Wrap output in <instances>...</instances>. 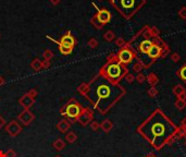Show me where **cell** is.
Segmentation results:
<instances>
[{"mask_svg": "<svg viewBox=\"0 0 186 157\" xmlns=\"http://www.w3.org/2000/svg\"><path fill=\"white\" fill-rule=\"evenodd\" d=\"M0 157H5V152L0 151Z\"/></svg>", "mask_w": 186, "mask_h": 157, "instance_id": "obj_41", "label": "cell"}, {"mask_svg": "<svg viewBox=\"0 0 186 157\" xmlns=\"http://www.w3.org/2000/svg\"><path fill=\"white\" fill-rule=\"evenodd\" d=\"M144 69V63L140 61V60H138L137 62H135V65H133V70L135 71V72H140V71Z\"/></svg>", "mask_w": 186, "mask_h": 157, "instance_id": "obj_22", "label": "cell"}, {"mask_svg": "<svg viewBox=\"0 0 186 157\" xmlns=\"http://www.w3.org/2000/svg\"><path fill=\"white\" fill-rule=\"evenodd\" d=\"M135 78L137 80L138 83H144V81H145V80H146V76L144 75L143 73H139V74H138V75L136 76V78Z\"/></svg>", "mask_w": 186, "mask_h": 157, "instance_id": "obj_29", "label": "cell"}, {"mask_svg": "<svg viewBox=\"0 0 186 157\" xmlns=\"http://www.w3.org/2000/svg\"><path fill=\"white\" fill-rule=\"evenodd\" d=\"M178 128L172 123L160 109H157L144 123L137 128L140 133L156 149H160L174 134Z\"/></svg>", "mask_w": 186, "mask_h": 157, "instance_id": "obj_1", "label": "cell"}, {"mask_svg": "<svg viewBox=\"0 0 186 157\" xmlns=\"http://www.w3.org/2000/svg\"><path fill=\"white\" fill-rule=\"evenodd\" d=\"M181 128H182V129H183V130H184V132L186 133V127H181Z\"/></svg>", "mask_w": 186, "mask_h": 157, "instance_id": "obj_42", "label": "cell"}, {"mask_svg": "<svg viewBox=\"0 0 186 157\" xmlns=\"http://www.w3.org/2000/svg\"><path fill=\"white\" fill-rule=\"evenodd\" d=\"M32 67H33V68H34V69H35V70H38V69H39V67H41V63H39V60L36 59V60H35V62H34V63H33V65H32Z\"/></svg>", "mask_w": 186, "mask_h": 157, "instance_id": "obj_34", "label": "cell"}, {"mask_svg": "<svg viewBox=\"0 0 186 157\" xmlns=\"http://www.w3.org/2000/svg\"><path fill=\"white\" fill-rule=\"evenodd\" d=\"M54 42H56L58 45H61V46H65V47H71V48H73L74 45H75V39H74V37L71 35L70 33H67V35L62 36L61 42H57V41H54Z\"/></svg>", "mask_w": 186, "mask_h": 157, "instance_id": "obj_10", "label": "cell"}, {"mask_svg": "<svg viewBox=\"0 0 186 157\" xmlns=\"http://www.w3.org/2000/svg\"><path fill=\"white\" fill-rule=\"evenodd\" d=\"M171 59H172L173 62H178L180 59H181V57H180V55H178V52H174V54H172V56H171Z\"/></svg>", "mask_w": 186, "mask_h": 157, "instance_id": "obj_28", "label": "cell"}, {"mask_svg": "<svg viewBox=\"0 0 186 157\" xmlns=\"http://www.w3.org/2000/svg\"><path fill=\"white\" fill-rule=\"evenodd\" d=\"M178 15L181 16L182 19H186V8H182L178 12Z\"/></svg>", "mask_w": 186, "mask_h": 157, "instance_id": "obj_33", "label": "cell"}, {"mask_svg": "<svg viewBox=\"0 0 186 157\" xmlns=\"http://www.w3.org/2000/svg\"><path fill=\"white\" fill-rule=\"evenodd\" d=\"M148 57L150 58V59H157L158 57H160L162 55V48L159 46V45H157V44H154L152 45V47H151L150 49H149L148 52Z\"/></svg>", "mask_w": 186, "mask_h": 157, "instance_id": "obj_12", "label": "cell"}, {"mask_svg": "<svg viewBox=\"0 0 186 157\" xmlns=\"http://www.w3.org/2000/svg\"><path fill=\"white\" fill-rule=\"evenodd\" d=\"M124 41L123 39H118V41H116V45H118V46H124Z\"/></svg>", "mask_w": 186, "mask_h": 157, "instance_id": "obj_36", "label": "cell"}, {"mask_svg": "<svg viewBox=\"0 0 186 157\" xmlns=\"http://www.w3.org/2000/svg\"><path fill=\"white\" fill-rule=\"evenodd\" d=\"M94 119V112L92 109L89 108H83L81 115L78 116V118L76 119V121L83 127H87Z\"/></svg>", "mask_w": 186, "mask_h": 157, "instance_id": "obj_6", "label": "cell"}, {"mask_svg": "<svg viewBox=\"0 0 186 157\" xmlns=\"http://www.w3.org/2000/svg\"><path fill=\"white\" fill-rule=\"evenodd\" d=\"M54 157H61V156H60V155H56Z\"/></svg>", "mask_w": 186, "mask_h": 157, "instance_id": "obj_44", "label": "cell"}, {"mask_svg": "<svg viewBox=\"0 0 186 157\" xmlns=\"http://www.w3.org/2000/svg\"><path fill=\"white\" fill-rule=\"evenodd\" d=\"M5 130L10 136L15 138L22 132V125L16 120H11L9 123L5 125Z\"/></svg>", "mask_w": 186, "mask_h": 157, "instance_id": "obj_7", "label": "cell"}, {"mask_svg": "<svg viewBox=\"0 0 186 157\" xmlns=\"http://www.w3.org/2000/svg\"><path fill=\"white\" fill-rule=\"evenodd\" d=\"M175 107L178 109V110H183V109L186 107V102H185V100L178 99L175 102Z\"/></svg>", "mask_w": 186, "mask_h": 157, "instance_id": "obj_24", "label": "cell"}, {"mask_svg": "<svg viewBox=\"0 0 186 157\" xmlns=\"http://www.w3.org/2000/svg\"><path fill=\"white\" fill-rule=\"evenodd\" d=\"M89 44H90V46H92V47H96V46H97V42L94 41V39H93V41H90V43H89Z\"/></svg>", "mask_w": 186, "mask_h": 157, "instance_id": "obj_39", "label": "cell"}, {"mask_svg": "<svg viewBox=\"0 0 186 157\" xmlns=\"http://www.w3.org/2000/svg\"><path fill=\"white\" fill-rule=\"evenodd\" d=\"M34 104H35V98L30 96L28 94H25L20 98V105L24 109H30Z\"/></svg>", "mask_w": 186, "mask_h": 157, "instance_id": "obj_11", "label": "cell"}, {"mask_svg": "<svg viewBox=\"0 0 186 157\" xmlns=\"http://www.w3.org/2000/svg\"><path fill=\"white\" fill-rule=\"evenodd\" d=\"M90 97L89 100L93 104L94 108L98 109L101 115H105L113 104L124 94L121 86H116L114 84L101 83L98 84L93 89H89Z\"/></svg>", "mask_w": 186, "mask_h": 157, "instance_id": "obj_2", "label": "cell"}, {"mask_svg": "<svg viewBox=\"0 0 186 157\" xmlns=\"http://www.w3.org/2000/svg\"><path fill=\"white\" fill-rule=\"evenodd\" d=\"M149 32H150V35L151 36H158V35H159V31H158V28H156V27H152V28H151Z\"/></svg>", "mask_w": 186, "mask_h": 157, "instance_id": "obj_32", "label": "cell"}, {"mask_svg": "<svg viewBox=\"0 0 186 157\" xmlns=\"http://www.w3.org/2000/svg\"><path fill=\"white\" fill-rule=\"evenodd\" d=\"M181 123H182V127H186V117L184 118V119H182Z\"/></svg>", "mask_w": 186, "mask_h": 157, "instance_id": "obj_40", "label": "cell"}, {"mask_svg": "<svg viewBox=\"0 0 186 157\" xmlns=\"http://www.w3.org/2000/svg\"><path fill=\"white\" fill-rule=\"evenodd\" d=\"M97 19L100 23H108L111 19V14L109 11L107 10H100L99 13L97 15Z\"/></svg>", "mask_w": 186, "mask_h": 157, "instance_id": "obj_15", "label": "cell"}, {"mask_svg": "<svg viewBox=\"0 0 186 157\" xmlns=\"http://www.w3.org/2000/svg\"><path fill=\"white\" fill-rule=\"evenodd\" d=\"M28 95H30V96H32V97H35L36 95H37V92H35V91H31V92L28 93Z\"/></svg>", "mask_w": 186, "mask_h": 157, "instance_id": "obj_38", "label": "cell"}, {"mask_svg": "<svg viewBox=\"0 0 186 157\" xmlns=\"http://www.w3.org/2000/svg\"><path fill=\"white\" fill-rule=\"evenodd\" d=\"M65 142L62 140L61 138H58L54 140V142L52 143V146L54 147V149H57L58 152H60V151H62V149H65Z\"/></svg>", "mask_w": 186, "mask_h": 157, "instance_id": "obj_17", "label": "cell"}, {"mask_svg": "<svg viewBox=\"0 0 186 157\" xmlns=\"http://www.w3.org/2000/svg\"><path fill=\"white\" fill-rule=\"evenodd\" d=\"M65 140H67L70 144H73L76 140H77V135H76V133H74L73 131H69V132L65 133Z\"/></svg>", "mask_w": 186, "mask_h": 157, "instance_id": "obj_18", "label": "cell"}, {"mask_svg": "<svg viewBox=\"0 0 186 157\" xmlns=\"http://www.w3.org/2000/svg\"><path fill=\"white\" fill-rule=\"evenodd\" d=\"M185 93V89H184L182 85H176L174 89H173V94L175 95V96H180V95H182V94H184Z\"/></svg>", "mask_w": 186, "mask_h": 157, "instance_id": "obj_20", "label": "cell"}, {"mask_svg": "<svg viewBox=\"0 0 186 157\" xmlns=\"http://www.w3.org/2000/svg\"><path fill=\"white\" fill-rule=\"evenodd\" d=\"M5 120L3 119V117L0 115V129L2 127H5Z\"/></svg>", "mask_w": 186, "mask_h": 157, "instance_id": "obj_35", "label": "cell"}, {"mask_svg": "<svg viewBox=\"0 0 186 157\" xmlns=\"http://www.w3.org/2000/svg\"><path fill=\"white\" fill-rule=\"evenodd\" d=\"M183 138L185 139V141H186V133H184V135H183Z\"/></svg>", "mask_w": 186, "mask_h": 157, "instance_id": "obj_43", "label": "cell"}, {"mask_svg": "<svg viewBox=\"0 0 186 157\" xmlns=\"http://www.w3.org/2000/svg\"><path fill=\"white\" fill-rule=\"evenodd\" d=\"M135 55L134 52L129 48H123L120 50L119 55H118V60L121 65H127V63L132 62L134 59Z\"/></svg>", "mask_w": 186, "mask_h": 157, "instance_id": "obj_8", "label": "cell"}, {"mask_svg": "<svg viewBox=\"0 0 186 157\" xmlns=\"http://www.w3.org/2000/svg\"><path fill=\"white\" fill-rule=\"evenodd\" d=\"M147 81H148V83L150 84V86H155L157 83H158V76L156 75L155 73H149L148 74V76H147Z\"/></svg>", "mask_w": 186, "mask_h": 157, "instance_id": "obj_19", "label": "cell"}, {"mask_svg": "<svg viewBox=\"0 0 186 157\" xmlns=\"http://www.w3.org/2000/svg\"><path fill=\"white\" fill-rule=\"evenodd\" d=\"M113 37H114V35H113V33H112V32H107V33H106L105 38L107 39V41H112V39H113Z\"/></svg>", "mask_w": 186, "mask_h": 157, "instance_id": "obj_30", "label": "cell"}, {"mask_svg": "<svg viewBox=\"0 0 186 157\" xmlns=\"http://www.w3.org/2000/svg\"><path fill=\"white\" fill-rule=\"evenodd\" d=\"M178 75L180 76L183 81L186 82V63L183 65V67H182L181 69H180V71L178 72Z\"/></svg>", "mask_w": 186, "mask_h": 157, "instance_id": "obj_21", "label": "cell"}, {"mask_svg": "<svg viewBox=\"0 0 186 157\" xmlns=\"http://www.w3.org/2000/svg\"><path fill=\"white\" fill-rule=\"evenodd\" d=\"M125 80H126L127 83H132L135 80V76L133 75V74H126V75H125Z\"/></svg>", "mask_w": 186, "mask_h": 157, "instance_id": "obj_31", "label": "cell"}, {"mask_svg": "<svg viewBox=\"0 0 186 157\" xmlns=\"http://www.w3.org/2000/svg\"><path fill=\"white\" fill-rule=\"evenodd\" d=\"M5 157H16V152L14 149H10L5 153Z\"/></svg>", "mask_w": 186, "mask_h": 157, "instance_id": "obj_25", "label": "cell"}, {"mask_svg": "<svg viewBox=\"0 0 186 157\" xmlns=\"http://www.w3.org/2000/svg\"><path fill=\"white\" fill-rule=\"evenodd\" d=\"M82 110H83V107L74 99H71L60 110V112H61V115L67 117L69 120H76L78 118V116L81 115Z\"/></svg>", "mask_w": 186, "mask_h": 157, "instance_id": "obj_4", "label": "cell"}, {"mask_svg": "<svg viewBox=\"0 0 186 157\" xmlns=\"http://www.w3.org/2000/svg\"><path fill=\"white\" fill-rule=\"evenodd\" d=\"M142 0H116V5L125 16H129L137 10Z\"/></svg>", "mask_w": 186, "mask_h": 157, "instance_id": "obj_5", "label": "cell"}, {"mask_svg": "<svg viewBox=\"0 0 186 157\" xmlns=\"http://www.w3.org/2000/svg\"><path fill=\"white\" fill-rule=\"evenodd\" d=\"M34 119H35V115L30 109H23V111L20 112L18 116V120L24 125H30L34 121Z\"/></svg>", "mask_w": 186, "mask_h": 157, "instance_id": "obj_9", "label": "cell"}, {"mask_svg": "<svg viewBox=\"0 0 186 157\" xmlns=\"http://www.w3.org/2000/svg\"><path fill=\"white\" fill-rule=\"evenodd\" d=\"M147 157H156V156H154V155H152V156H147Z\"/></svg>", "mask_w": 186, "mask_h": 157, "instance_id": "obj_45", "label": "cell"}, {"mask_svg": "<svg viewBox=\"0 0 186 157\" xmlns=\"http://www.w3.org/2000/svg\"><path fill=\"white\" fill-rule=\"evenodd\" d=\"M103 74L111 84H116L121 78L126 75V69L120 62H108V65L103 67Z\"/></svg>", "mask_w": 186, "mask_h": 157, "instance_id": "obj_3", "label": "cell"}, {"mask_svg": "<svg viewBox=\"0 0 186 157\" xmlns=\"http://www.w3.org/2000/svg\"><path fill=\"white\" fill-rule=\"evenodd\" d=\"M59 50L61 54L63 55H70L71 52H72L73 48H71V47H65V46H61V45H59Z\"/></svg>", "mask_w": 186, "mask_h": 157, "instance_id": "obj_23", "label": "cell"}, {"mask_svg": "<svg viewBox=\"0 0 186 157\" xmlns=\"http://www.w3.org/2000/svg\"><path fill=\"white\" fill-rule=\"evenodd\" d=\"M90 128L93 131H98V129H100V123L97 121H92L90 122Z\"/></svg>", "mask_w": 186, "mask_h": 157, "instance_id": "obj_26", "label": "cell"}, {"mask_svg": "<svg viewBox=\"0 0 186 157\" xmlns=\"http://www.w3.org/2000/svg\"><path fill=\"white\" fill-rule=\"evenodd\" d=\"M113 128V122L110 119H105L101 123H100V129L106 133H109Z\"/></svg>", "mask_w": 186, "mask_h": 157, "instance_id": "obj_16", "label": "cell"}, {"mask_svg": "<svg viewBox=\"0 0 186 157\" xmlns=\"http://www.w3.org/2000/svg\"><path fill=\"white\" fill-rule=\"evenodd\" d=\"M154 42L152 41H150L149 38H146V39H144L143 42H140V44H139V50H140V52L142 54H144V55H147L148 54V52H149V49L152 47V45H154Z\"/></svg>", "mask_w": 186, "mask_h": 157, "instance_id": "obj_14", "label": "cell"}, {"mask_svg": "<svg viewBox=\"0 0 186 157\" xmlns=\"http://www.w3.org/2000/svg\"><path fill=\"white\" fill-rule=\"evenodd\" d=\"M178 99H181V100H185L186 102V93H184V94H182V95H180L178 96Z\"/></svg>", "mask_w": 186, "mask_h": 157, "instance_id": "obj_37", "label": "cell"}, {"mask_svg": "<svg viewBox=\"0 0 186 157\" xmlns=\"http://www.w3.org/2000/svg\"><path fill=\"white\" fill-rule=\"evenodd\" d=\"M148 94L151 97H155V96H157V94H158V91H157V89L155 86H151L150 89H148Z\"/></svg>", "mask_w": 186, "mask_h": 157, "instance_id": "obj_27", "label": "cell"}, {"mask_svg": "<svg viewBox=\"0 0 186 157\" xmlns=\"http://www.w3.org/2000/svg\"><path fill=\"white\" fill-rule=\"evenodd\" d=\"M56 128H57V130L59 131L60 133H67V132H69V130H70L71 122L67 119H62L58 122Z\"/></svg>", "mask_w": 186, "mask_h": 157, "instance_id": "obj_13", "label": "cell"}, {"mask_svg": "<svg viewBox=\"0 0 186 157\" xmlns=\"http://www.w3.org/2000/svg\"><path fill=\"white\" fill-rule=\"evenodd\" d=\"M184 145H185V147H186V141H185V143H184Z\"/></svg>", "mask_w": 186, "mask_h": 157, "instance_id": "obj_46", "label": "cell"}]
</instances>
